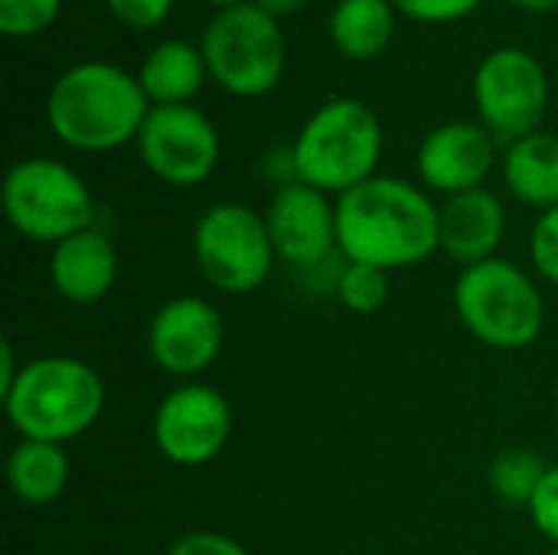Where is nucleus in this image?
<instances>
[{"label": "nucleus", "mask_w": 558, "mask_h": 555, "mask_svg": "<svg viewBox=\"0 0 558 555\" xmlns=\"http://www.w3.org/2000/svg\"><path fill=\"white\" fill-rule=\"evenodd\" d=\"M441 206L412 180L376 173L337 196V252L347 262L402 272L438 252Z\"/></svg>", "instance_id": "1"}, {"label": "nucleus", "mask_w": 558, "mask_h": 555, "mask_svg": "<svg viewBox=\"0 0 558 555\" xmlns=\"http://www.w3.org/2000/svg\"><path fill=\"white\" fill-rule=\"evenodd\" d=\"M150 101L118 62L85 59L69 65L46 95V124L59 144L78 154H111L137 141Z\"/></svg>", "instance_id": "2"}, {"label": "nucleus", "mask_w": 558, "mask_h": 555, "mask_svg": "<svg viewBox=\"0 0 558 555\" xmlns=\"http://www.w3.org/2000/svg\"><path fill=\"white\" fill-rule=\"evenodd\" d=\"M0 399L20 438L65 445L101 419L108 393L92 363L52 353L26 360Z\"/></svg>", "instance_id": "3"}, {"label": "nucleus", "mask_w": 558, "mask_h": 555, "mask_svg": "<svg viewBox=\"0 0 558 555\" xmlns=\"http://www.w3.org/2000/svg\"><path fill=\"white\" fill-rule=\"evenodd\" d=\"M383 144V121L366 101L330 98L307 114L291 144L298 180L337 200L376 177Z\"/></svg>", "instance_id": "4"}, {"label": "nucleus", "mask_w": 558, "mask_h": 555, "mask_svg": "<svg viewBox=\"0 0 558 555\" xmlns=\"http://www.w3.org/2000/svg\"><path fill=\"white\" fill-rule=\"evenodd\" d=\"M454 311L464 330L490 350H526L543 337L546 298L539 285L510 258H490L461 268L454 281Z\"/></svg>", "instance_id": "5"}, {"label": "nucleus", "mask_w": 558, "mask_h": 555, "mask_svg": "<svg viewBox=\"0 0 558 555\" xmlns=\"http://www.w3.org/2000/svg\"><path fill=\"white\" fill-rule=\"evenodd\" d=\"M199 49L209 79L235 98H262L275 92L288 72L284 26L252 0L216 10L203 26Z\"/></svg>", "instance_id": "6"}, {"label": "nucleus", "mask_w": 558, "mask_h": 555, "mask_svg": "<svg viewBox=\"0 0 558 555\" xmlns=\"http://www.w3.org/2000/svg\"><path fill=\"white\" fill-rule=\"evenodd\" d=\"M0 206L13 232L36 245H59L95 226V196L88 183L62 160H16L0 186Z\"/></svg>", "instance_id": "7"}, {"label": "nucleus", "mask_w": 558, "mask_h": 555, "mask_svg": "<svg viewBox=\"0 0 558 555\" xmlns=\"http://www.w3.org/2000/svg\"><path fill=\"white\" fill-rule=\"evenodd\" d=\"M193 258L203 281L222 294L258 291L278 255L265 226V213L245 203L209 206L193 229Z\"/></svg>", "instance_id": "8"}, {"label": "nucleus", "mask_w": 558, "mask_h": 555, "mask_svg": "<svg viewBox=\"0 0 558 555\" xmlns=\"http://www.w3.org/2000/svg\"><path fill=\"white\" fill-rule=\"evenodd\" d=\"M477 121L500 147L543 131L549 111L546 65L523 46H497L474 69L471 82Z\"/></svg>", "instance_id": "9"}, {"label": "nucleus", "mask_w": 558, "mask_h": 555, "mask_svg": "<svg viewBox=\"0 0 558 555\" xmlns=\"http://www.w3.org/2000/svg\"><path fill=\"white\" fill-rule=\"evenodd\" d=\"M134 144L147 173L177 190L206 183L216 173L222 154L216 124L196 105L150 108Z\"/></svg>", "instance_id": "10"}, {"label": "nucleus", "mask_w": 558, "mask_h": 555, "mask_svg": "<svg viewBox=\"0 0 558 555\" xmlns=\"http://www.w3.org/2000/svg\"><path fill=\"white\" fill-rule=\"evenodd\" d=\"M232 406L229 399L206 383H180L173 386L157 412H154V445L157 451L180 464V468H199L216 461L229 438H232Z\"/></svg>", "instance_id": "11"}, {"label": "nucleus", "mask_w": 558, "mask_h": 555, "mask_svg": "<svg viewBox=\"0 0 558 555\" xmlns=\"http://www.w3.org/2000/svg\"><path fill=\"white\" fill-rule=\"evenodd\" d=\"M226 343V327L206 298L180 294L160 304L147 324V353L173 379L193 383L199 373H206Z\"/></svg>", "instance_id": "12"}, {"label": "nucleus", "mask_w": 558, "mask_h": 555, "mask_svg": "<svg viewBox=\"0 0 558 555\" xmlns=\"http://www.w3.org/2000/svg\"><path fill=\"white\" fill-rule=\"evenodd\" d=\"M497 137L481 121H445L425 134L415 170L425 190L448 196L487 186L497 167Z\"/></svg>", "instance_id": "13"}, {"label": "nucleus", "mask_w": 558, "mask_h": 555, "mask_svg": "<svg viewBox=\"0 0 558 555\" xmlns=\"http://www.w3.org/2000/svg\"><path fill=\"white\" fill-rule=\"evenodd\" d=\"M265 226L275 255L288 265L314 268L337 252V200L301 180L271 193Z\"/></svg>", "instance_id": "14"}, {"label": "nucleus", "mask_w": 558, "mask_h": 555, "mask_svg": "<svg viewBox=\"0 0 558 555\" xmlns=\"http://www.w3.org/2000/svg\"><path fill=\"white\" fill-rule=\"evenodd\" d=\"M504 236H507V209L494 190L481 186L448 196L441 203L438 252H445L461 268L497 258Z\"/></svg>", "instance_id": "15"}, {"label": "nucleus", "mask_w": 558, "mask_h": 555, "mask_svg": "<svg viewBox=\"0 0 558 555\" xmlns=\"http://www.w3.org/2000/svg\"><path fill=\"white\" fill-rule=\"evenodd\" d=\"M114 278H118V252L101 229L88 226L69 236L65 242L52 245L49 281L62 301L78 307L98 304L114 288Z\"/></svg>", "instance_id": "16"}, {"label": "nucleus", "mask_w": 558, "mask_h": 555, "mask_svg": "<svg viewBox=\"0 0 558 555\" xmlns=\"http://www.w3.org/2000/svg\"><path fill=\"white\" fill-rule=\"evenodd\" d=\"M209 79L206 59L199 43L186 39H163L147 49L137 69V82L150 101V108L163 105H193Z\"/></svg>", "instance_id": "17"}, {"label": "nucleus", "mask_w": 558, "mask_h": 555, "mask_svg": "<svg viewBox=\"0 0 558 555\" xmlns=\"http://www.w3.org/2000/svg\"><path fill=\"white\" fill-rule=\"evenodd\" d=\"M500 170L507 190L520 203L543 213L558 206V134L536 131L507 144Z\"/></svg>", "instance_id": "18"}, {"label": "nucleus", "mask_w": 558, "mask_h": 555, "mask_svg": "<svg viewBox=\"0 0 558 555\" xmlns=\"http://www.w3.org/2000/svg\"><path fill=\"white\" fill-rule=\"evenodd\" d=\"M396 20L399 10L392 0H337L327 16V33L340 56L369 62L389 49Z\"/></svg>", "instance_id": "19"}, {"label": "nucleus", "mask_w": 558, "mask_h": 555, "mask_svg": "<svg viewBox=\"0 0 558 555\" xmlns=\"http://www.w3.org/2000/svg\"><path fill=\"white\" fill-rule=\"evenodd\" d=\"M69 455L62 445L52 442H29L20 438V445L7 458V484L13 497L26 507H49L56 504L69 487Z\"/></svg>", "instance_id": "20"}, {"label": "nucleus", "mask_w": 558, "mask_h": 555, "mask_svg": "<svg viewBox=\"0 0 558 555\" xmlns=\"http://www.w3.org/2000/svg\"><path fill=\"white\" fill-rule=\"evenodd\" d=\"M546 471L549 464L530 451V448H507L500 451L494 461H490V471H487V484H490V494L507 504V507H526L536 500L543 481H546Z\"/></svg>", "instance_id": "21"}, {"label": "nucleus", "mask_w": 558, "mask_h": 555, "mask_svg": "<svg viewBox=\"0 0 558 555\" xmlns=\"http://www.w3.org/2000/svg\"><path fill=\"white\" fill-rule=\"evenodd\" d=\"M337 298L347 311L369 317V314L383 311L389 301V272L347 262L337 278Z\"/></svg>", "instance_id": "22"}, {"label": "nucleus", "mask_w": 558, "mask_h": 555, "mask_svg": "<svg viewBox=\"0 0 558 555\" xmlns=\"http://www.w3.org/2000/svg\"><path fill=\"white\" fill-rule=\"evenodd\" d=\"M62 13V0H0V33L29 39L46 33Z\"/></svg>", "instance_id": "23"}, {"label": "nucleus", "mask_w": 558, "mask_h": 555, "mask_svg": "<svg viewBox=\"0 0 558 555\" xmlns=\"http://www.w3.org/2000/svg\"><path fill=\"white\" fill-rule=\"evenodd\" d=\"M530 258L543 281L558 288V206L539 213L530 232Z\"/></svg>", "instance_id": "24"}, {"label": "nucleus", "mask_w": 558, "mask_h": 555, "mask_svg": "<svg viewBox=\"0 0 558 555\" xmlns=\"http://www.w3.org/2000/svg\"><path fill=\"white\" fill-rule=\"evenodd\" d=\"M484 0H392L399 16H409L425 26H445L468 20Z\"/></svg>", "instance_id": "25"}, {"label": "nucleus", "mask_w": 558, "mask_h": 555, "mask_svg": "<svg viewBox=\"0 0 558 555\" xmlns=\"http://www.w3.org/2000/svg\"><path fill=\"white\" fill-rule=\"evenodd\" d=\"M101 3L114 16V23L147 33V29H157L160 23H167L177 0H101Z\"/></svg>", "instance_id": "26"}, {"label": "nucleus", "mask_w": 558, "mask_h": 555, "mask_svg": "<svg viewBox=\"0 0 558 555\" xmlns=\"http://www.w3.org/2000/svg\"><path fill=\"white\" fill-rule=\"evenodd\" d=\"M530 520L553 546H558V464H549L546 481H543L536 500L530 504Z\"/></svg>", "instance_id": "27"}, {"label": "nucleus", "mask_w": 558, "mask_h": 555, "mask_svg": "<svg viewBox=\"0 0 558 555\" xmlns=\"http://www.w3.org/2000/svg\"><path fill=\"white\" fill-rule=\"evenodd\" d=\"M167 555H248V550L226 536V533H213V530H196V533H186L180 536Z\"/></svg>", "instance_id": "28"}, {"label": "nucleus", "mask_w": 558, "mask_h": 555, "mask_svg": "<svg viewBox=\"0 0 558 555\" xmlns=\"http://www.w3.org/2000/svg\"><path fill=\"white\" fill-rule=\"evenodd\" d=\"M20 370H23V363H16L13 343H10V340H3V343H0V396L16 383Z\"/></svg>", "instance_id": "29"}, {"label": "nucleus", "mask_w": 558, "mask_h": 555, "mask_svg": "<svg viewBox=\"0 0 558 555\" xmlns=\"http://www.w3.org/2000/svg\"><path fill=\"white\" fill-rule=\"evenodd\" d=\"M258 10H265L268 16H275L278 23H284V20H291V16H298L304 7H307V0H252Z\"/></svg>", "instance_id": "30"}, {"label": "nucleus", "mask_w": 558, "mask_h": 555, "mask_svg": "<svg viewBox=\"0 0 558 555\" xmlns=\"http://www.w3.org/2000/svg\"><path fill=\"white\" fill-rule=\"evenodd\" d=\"M510 3L526 13H556L558 10V0H510Z\"/></svg>", "instance_id": "31"}, {"label": "nucleus", "mask_w": 558, "mask_h": 555, "mask_svg": "<svg viewBox=\"0 0 558 555\" xmlns=\"http://www.w3.org/2000/svg\"><path fill=\"white\" fill-rule=\"evenodd\" d=\"M203 3H209L216 10H226V7H239V3H248V0H203Z\"/></svg>", "instance_id": "32"}, {"label": "nucleus", "mask_w": 558, "mask_h": 555, "mask_svg": "<svg viewBox=\"0 0 558 555\" xmlns=\"http://www.w3.org/2000/svg\"><path fill=\"white\" fill-rule=\"evenodd\" d=\"M549 555H558V546H553V553H549Z\"/></svg>", "instance_id": "33"}, {"label": "nucleus", "mask_w": 558, "mask_h": 555, "mask_svg": "<svg viewBox=\"0 0 558 555\" xmlns=\"http://www.w3.org/2000/svg\"><path fill=\"white\" fill-rule=\"evenodd\" d=\"M556 396H558V376H556Z\"/></svg>", "instance_id": "34"}]
</instances>
